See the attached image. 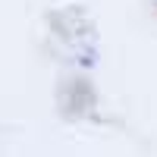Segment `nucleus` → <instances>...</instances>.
<instances>
[]
</instances>
